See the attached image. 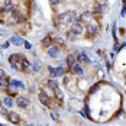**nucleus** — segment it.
Here are the masks:
<instances>
[{"label":"nucleus","instance_id":"f257e3e1","mask_svg":"<svg viewBox=\"0 0 126 126\" xmlns=\"http://www.w3.org/2000/svg\"><path fill=\"white\" fill-rule=\"evenodd\" d=\"M74 19H76V15L73 12H65V13H63V15H60L58 22L63 23V25H65V23H71Z\"/></svg>","mask_w":126,"mask_h":126},{"label":"nucleus","instance_id":"f03ea898","mask_svg":"<svg viewBox=\"0 0 126 126\" xmlns=\"http://www.w3.org/2000/svg\"><path fill=\"white\" fill-rule=\"evenodd\" d=\"M83 25H81V22H74L73 25H71V32L74 33V35H81V32H83Z\"/></svg>","mask_w":126,"mask_h":126},{"label":"nucleus","instance_id":"7ed1b4c3","mask_svg":"<svg viewBox=\"0 0 126 126\" xmlns=\"http://www.w3.org/2000/svg\"><path fill=\"white\" fill-rule=\"evenodd\" d=\"M6 116H7L9 122H10V123H13V125H17V123L20 122V117H19V114L15 113V112H9Z\"/></svg>","mask_w":126,"mask_h":126},{"label":"nucleus","instance_id":"20e7f679","mask_svg":"<svg viewBox=\"0 0 126 126\" xmlns=\"http://www.w3.org/2000/svg\"><path fill=\"white\" fill-rule=\"evenodd\" d=\"M38 99H39V101H41L45 107H51V100H49V97H48L45 93H39Z\"/></svg>","mask_w":126,"mask_h":126},{"label":"nucleus","instance_id":"39448f33","mask_svg":"<svg viewBox=\"0 0 126 126\" xmlns=\"http://www.w3.org/2000/svg\"><path fill=\"white\" fill-rule=\"evenodd\" d=\"M97 31H99V26H97L96 22H88V23H87L88 35H96V33H97Z\"/></svg>","mask_w":126,"mask_h":126},{"label":"nucleus","instance_id":"423d86ee","mask_svg":"<svg viewBox=\"0 0 126 126\" xmlns=\"http://www.w3.org/2000/svg\"><path fill=\"white\" fill-rule=\"evenodd\" d=\"M16 104H17L20 109H26L28 104H29V100H28L26 97H17V99H16Z\"/></svg>","mask_w":126,"mask_h":126},{"label":"nucleus","instance_id":"0eeeda50","mask_svg":"<svg viewBox=\"0 0 126 126\" xmlns=\"http://www.w3.org/2000/svg\"><path fill=\"white\" fill-rule=\"evenodd\" d=\"M49 70V74H51V77H60V76H63L64 74V70L61 68V67H58V68H48Z\"/></svg>","mask_w":126,"mask_h":126},{"label":"nucleus","instance_id":"6e6552de","mask_svg":"<svg viewBox=\"0 0 126 126\" xmlns=\"http://www.w3.org/2000/svg\"><path fill=\"white\" fill-rule=\"evenodd\" d=\"M23 58H25V57H23V55H20V54H12V55L9 57V63H10V64H12V63H20Z\"/></svg>","mask_w":126,"mask_h":126},{"label":"nucleus","instance_id":"1a4fd4ad","mask_svg":"<svg viewBox=\"0 0 126 126\" xmlns=\"http://www.w3.org/2000/svg\"><path fill=\"white\" fill-rule=\"evenodd\" d=\"M1 12L3 13L13 12V6H12V3H10V0H6V1H4V4L1 6Z\"/></svg>","mask_w":126,"mask_h":126},{"label":"nucleus","instance_id":"9d476101","mask_svg":"<svg viewBox=\"0 0 126 126\" xmlns=\"http://www.w3.org/2000/svg\"><path fill=\"white\" fill-rule=\"evenodd\" d=\"M20 64H22V70H23L25 73H31V71H32V65L29 64V61H28L26 58H23V60L20 61Z\"/></svg>","mask_w":126,"mask_h":126},{"label":"nucleus","instance_id":"9b49d317","mask_svg":"<svg viewBox=\"0 0 126 126\" xmlns=\"http://www.w3.org/2000/svg\"><path fill=\"white\" fill-rule=\"evenodd\" d=\"M22 20V16H20V13H19V10H13L12 12V19H9V22H20Z\"/></svg>","mask_w":126,"mask_h":126},{"label":"nucleus","instance_id":"f8f14e48","mask_svg":"<svg viewBox=\"0 0 126 126\" xmlns=\"http://www.w3.org/2000/svg\"><path fill=\"white\" fill-rule=\"evenodd\" d=\"M71 70H73L74 74H78V76H83V74H84V70H83V67H81L80 64H74Z\"/></svg>","mask_w":126,"mask_h":126},{"label":"nucleus","instance_id":"ddd939ff","mask_svg":"<svg viewBox=\"0 0 126 126\" xmlns=\"http://www.w3.org/2000/svg\"><path fill=\"white\" fill-rule=\"evenodd\" d=\"M7 87H10V80L6 78V77H3V78L0 80V88H1V90H6Z\"/></svg>","mask_w":126,"mask_h":126},{"label":"nucleus","instance_id":"4468645a","mask_svg":"<svg viewBox=\"0 0 126 126\" xmlns=\"http://www.w3.org/2000/svg\"><path fill=\"white\" fill-rule=\"evenodd\" d=\"M76 55H68V57H67V60H65V63H67V65H68V67H70V68H73V65H74V64H76Z\"/></svg>","mask_w":126,"mask_h":126},{"label":"nucleus","instance_id":"2eb2a0df","mask_svg":"<svg viewBox=\"0 0 126 126\" xmlns=\"http://www.w3.org/2000/svg\"><path fill=\"white\" fill-rule=\"evenodd\" d=\"M42 45H44L45 48L52 47V38H51V36H45V38L42 39Z\"/></svg>","mask_w":126,"mask_h":126},{"label":"nucleus","instance_id":"dca6fc26","mask_svg":"<svg viewBox=\"0 0 126 126\" xmlns=\"http://www.w3.org/2000/svg\"><path fill=\"white\" fill-rule=\"evenodd\" d=\"M58 54H60V51H58L57 47H49V48H48V55H49V57H57Z\"/></svg>","mask_w":126,"mask_h":126},{"label":"nucleus","instance_id":"f3484780","mask_svg":"<svg viewBox=\"0 0 126 126\" xmlns=\"http://www.w3.org/2000/svg\"><path fill=\"white\" fill-rule=\"evenodd\" d=\"M76 57L81 61V63H88V58H87V55H86L84 52H78V54H76Z\"/></svg>","mask_w":126,"mask_h":126},{"label":"nucleus","instance_id":"a211bd4d","mask_svg":"<svg viewBox=\"0 0 126 126\" xmlns=\"http://www.w3.org/2000/svg\"><path fill=\"white\" fill-rule=\"evenodd\" d=\"M22 38L20 36H12L10 38V44H15V45H22Z\"/></svg>","mask_w":126,"mask_h":126},{"label":"nucleus","instance_id":"6ab92c4d","mask_svg":"<svg viewBox=\"0 0 126 126\" xmlns=\"http://www.w3.org/2000/svg\"><path fill=\"white\" fill-rule=\"evenodd\" d=\"M10 87H22L23 88V83L19 81V80H12L10 81Z\"/></svg>","mask_w":126,"mask_h":126},{"label":"nucleus","instance_id":"aec40b11","mask_svg":"<svg viewBox=\"0 0 126 126\" xmlns=\"http://www.w3.org/2000/svg\"><path fill=\"white\" fill-rule=\"evenodd\" d=\"M48 86H49V87L52 88L54 91L60 88V87H58V83H57V81H54V80H49V81H48Z\"/></svg>","mask_w":126,"mask_h":126},{"label":"nucleus","instance_id":"412c9836","mask_svg":"<svg viewBox=\"0 0 126 126\" xmlns=\"http://www.w3.org/2000/svg\"><path fill=\"white\" fill-rule=\"evenodd\" d=\"M10 65L13 67V70H16V71H22V64L20 63H12Z\"/></svg>","mask_w":126,"mask_h":126},{"label":"nucleus","instance_id":"4be33fe9","mask_svg":"<svg viewBox=\"0 0 126 126\" xmlns=\"http://www.w3.org/2000/svg\"><path fill=\"white\" fill-rule=\"evenodd\" d=\"M3 101H4V104H6L7 107H12V106H13V100L10 99V97H6Z\"/></svg>","mask_w":126,"mask_h":126},{"label":"nucleus","instance_id":"5701e85b","mask_svg":"<svg viewBox=\"0 0 126 126\" xmlns=\"http://www.w3.org/2000/svg\"><path fill=\"white\" fill-rule=\"evenodd\" d=\"M55 97H57L60 101L63 100V93H61V90H60V88H58V90H55Z\"/></svg>","mask_w":126,"mask_h":126},{"label":"nucleus","instance_id":"b1692460","mask_svg":"<svg viewBox=\"0 0 126 126\" xmlns=\"http://www.w3.org/2000/svg\"><path fill=\"white\" fill-rule=\"evenodd\" d=\"M54 42H55V44H58V45H63V44H64V42H63V39H60V38L54 39Z\"/></svg>","mask_w":126,"mask_h":126},{"label":"nucleus","instance_id":"393cba45","mask_svg":"<svg viewBox=\"0 0 126 126\" xmlns=\"http://www.w3.org/2000/svg\"><path fill=\"white\" fill-rule=\"evenodd\" d=\"M23 44H25V48H26V49H31V48H32V47H31V44H29V42H23Z\"/></svg>","mask_w":126,"mask_h":126},{"label":"nucleus","instance_id":"a878e982","mask_svg":"<svg viewBox=\"0 0 126 126\" xmlns=\"http://www.w3.org/2000/svg\"><path fill=\"white\" fill-rule=\"evenodd\" d=\"M58 1H60V0H49V3H51V4H57Z\"/></svg>","mask_w":126,"mask_h":126},{"label":"nucleus","instance_id":"bb28decb","mask_svg":"<svg viewBox=\"0 0 126 126\" xmlns=\"http://www.w3.org/2000/svg\"><path fill=\"white\" fill-rule=\"evenodd\" d=\"M9 44H10V42H4V44H3V47H1V48H7V47H9Z\"/></svg>","mask_w":126,"mask_h":126},{"label":"nucleus","instance_id":"cd10ccee","mask_svg":"<svg viewBox=\"0 0 126 126\" xmlns=\"http://www.w3.org/2000/svg\"><path fill=\"white\" fill-rule=\"evenodd\" d=\"M51 116H52V119H54V120H57V119H58V116H57V114H55V113H52V114H51Z\"/></svg>","mask_w":126,"mask_h":126},{"label":"nucleus","instance_id":"c85d7f7f","mask_svg":"<svg viewBox=\"0 0 126 126\" xmlns=\"http://www.w3.org/2000/svg\"><path fill=\"white\" fill-rule=\"evenodd\" d=\"M3 77H4V73H3V70H0V80H1Z\"/></svg>","mask_w":126,"mask_h":126},{"label":"nucleus","instance_id":"c756f323","mask_svg":"<svg viewBox=\"0 0 126 126\" xmlns=\"http://www.w3.org/2000/svg\"><path fill=\"white\" fill-rule=\"evenodd\" d=\"M123 3H125V4H126V0H123Z\"/></svg>","mask_w":126,"mask_h":126},{"label":"nucleus","instance_id":"7c9ffc66","mask_svg":"<svg viewBox=\"0 0 126 126\" xmlns=\"http://www.w3.org/2000/svg\"><path fill=\"white\" fill-rule=\"evenodd\" d=\"M0 106H1V100H0Z\"/></svg>","mask_w":126,"mask_h":126},{"label":"nucleus","instance_id":"2f4dec72","mask_svg":"<svg viewBox=\"0 0 126 126\" xmlns=\"http://www.w3.org/2000/svg\"><path fill=\"white\" fill-rule=\"evenodd\" d=\"M28 126H33V125H28Z\"/></svg>","mask_w":126,"mask_h":126},{"label":"nucleus","instance_id":"473e14b6","mask_svg":"<svg viewBox=\"0 0 126 126\" xmlns=\"http://www.w3.org/2000/svg\"><path fill=\"white\" fill-rule=\"evenodd\" d=\"M0 126H3V125H0Z\"/></svg>","mask_w":126,"mask_h":126}]
</instances>
